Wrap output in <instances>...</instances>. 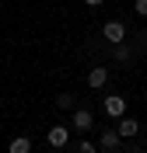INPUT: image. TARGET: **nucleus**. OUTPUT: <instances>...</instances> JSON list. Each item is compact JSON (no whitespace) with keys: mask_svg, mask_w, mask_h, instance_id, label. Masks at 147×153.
<instances>
[{"mask_svg":"<svg viewBox=\"0 0 147 153\" xmlns=\"http://www.w3.org/2000/svg\"><path fill=\"white\" fill-rule=\"evenodd\" d=\"M74 125H77V129H91V125H95V115L81 108V111H74Z\"/></svg>","mask_w":147,"mask_h":153,"instance_id":"obj_3","label":"nucleus"},{"mask_svg":"<svg viewBox=\"0 0 147 153\" xmlns=\"http://www.w3.org/2000/svg\"><path fill=\"white\" fill-rule=\"evenodd\" d=\"M137 14H144V18H147V0H137Z\"/></svg>","mask_w":147,"mask_h":153,"instance_id":"obj_12","label":"nucleus"},{"mask_svg":"<svg viewBox=\"0 0 147 153\" xmlns=\"http://www.w3.org/2000/svg\"><path fill=\"white\" fill-rule=\"evenodd\" d=\"M84 4H91V7H95V4H102V0H84Z\"/></svg>","mask_w":147,"mask_h":153,"instance_id":"obj_13","label":"nucleus"},{"mask_svg":"<svg viewBox=\"0 0 147 153\" xmlns=\"http://www.w3.org/2000/svg\"><path fill=\"white\" fill-rule=\"evenodd\" d=\"M77 153H98V146H95V143H88V139H84V143H77Z\"/></svg>","mask_w":147,"mask_h":153,"instance_id":"obj_9","label":"nucleus"},{"mask_svg":"<svg viewBox=\"0 0 147 153\" xmlns=\"http://www.w3.org/2000/svg\"><path fill=\"white\" fill-rule=\"evenodd\" d=\"M102 35H105V42H112V45H119V42L126 38V28H123L119 21H109L105 28H102Z\"/></svg>","mask_w":147,"mask_h":153,"instance_id":"obj_1","label":"nucleus"},{"mask_svg":"<svg viewBox=\"0 0 147 153\" xmlns=\"http://www.w3.org/2000/svg\"><path fill=\"white\" fill-rule=\"evenodd\" d=\"M63 143H67V129H63V125L49 129V146H63Z\"/></svg>","mask_w":147,"mask_h":153,"instance_id":"obj_6","label":"nucleus"},{"mask_svg":"<svg viewBox=\"0 0 147 153\" xmlns=\"http://www.w3.org/2000/svg\"><path fill=\"white\" fill-rule=\"evenodd\" d=\"M116 59H123V63H126V59H130V49H123V45H116Z\"/></svg>","mask_w":147,"mask_h":153,"instance_id":"obj_11","label":"nucleus"},{"mask_svg":"<svg viewBox=\"0 0 147 153\" xmlns=\"http://www.w3.org/2000/svg\"><path fill=\"white\" fill-rule=\"evenodd\" d=\"M7 153H32V143L25 139V136H18V139L7 146Z\"/></svg>","mask_w":147,"mask_h":153,"instance_id":"obj_7","label":"nucleus"},{"mask_svg":"<svg viewBox=\"0 0 147 153\" xmlns=\"http://www.w3.org/2000/svg\"><path fill=\"white\" fill-rule=\"evenodd\" d=\"M56 105H60V108H70V105H74V97H70V94H60Z\"/></svg>","mask_w":147,"mask_h":153,"instance_id":"obj_10","label":"nucleus"},{"mask_svg":"<svg viewBox=\"0 0 147 153\" xmlns=\"http://www.w3.org/2000/svg\"><path fill=\"white\" fill-rule=\"evenodd\" d=\"M123 111H126L123 97H116V94H112V97H105V115H123Z\"/></svg>","mask_w":147,"mask_h":153,"instance_id":"obj_4","label":"nucleus"},{"mask_svg":"<svg viewBox=\"0 0 147 153\" xmlns=\"http://www.w3.org/2000/svg\"><path fill=\"white\" fill-rule=\"evenodd\" d=\"M105 80H109V70H105V66H95V70L88 73V84H91V87H102Z\"/></svg>","mask_w":147,"mask_h":153,"instance_id":"obj_5","label":"nucleus"},{"mask_svg":"<svg viewBox=\"0 0 147 153\" xmlns=\"http://www.w3.org/2000/svg\"><path fill=\"white\" fill-rule=\"evenodd\" d=\"M116 132L130 139V136H137V132H140V125H137V118H119V129H116Z\"/></svg>","mask_w":147,"mask_h":153,"instance_id":"obj_2","label":"nucleus"},{"mask_svg":"<svg viewBox=\"0 0 147 153\" xmlns=\"http://www.w3.org/2000/svg\"><path fill=\"white\" fill-rule=\"evenodd\" d=\"M116 143H119V132L105 129V132H102V150H116Z\"/></svg>","mask_w":147,"mask_h":153,"instance_id":"obj_8","label":"nucleus"}]
</instances>
